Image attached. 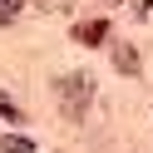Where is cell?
Returning a JSON list of instances; mask_svg holds the SVG:
<instances>
[{"mask_svg": "<svg viewBox=\"0 0 153 153\" xmlns=\"http://www.w3.org/2000/svg\"><path fill=\"white\" fill-rule=\"evenodd\" d=\"M89 94H94V79H89V74H69V79L59 84V104H64V114H69V119H79V114L89 109Z\"/></svg>", "mask_w": 153, "mask_h": 153, "instance_id": "obj_1", "label": "cell"}, {"mask_svg": "<svg viewBox=\"0 0 153 153\" xmlns=\"http://www.w3.org/2000/svg\"><path fill=\"white\" fill-rule=\"evenodd\" d=\"M114 69H119V74H138V54H133V45H114Z\"/></svg>", "mask_w": 153, "mask_h": 153, "instance_id": "obj_2", "label": "cell"}, {"mask_svg": "<svg viewBox=\"0 0 153 153\" xmlns=\"http://www.w3.org/2000/svg\"><path fill=\"white\" fill-rule=\"evenodd\" d=\"M104 35H109V25H104V20H89V25H79V40H84V45H99Z\"/></svg>", "mask_w": 153, "mask_h": 153, "instance_id": "obj_3", "label": "cell"}, {"mask_svg": "<svg viewBox=\"0 0 153 153\" xmlns=\"http://www.w3.org/2000/svg\"><path fill=\"white\" fill-rule=\"evenodd\" d=\"M0 153H35V143H30V138H15V133H5V138H0Z\"/></svg>", "mask_w": 153, "mask_h": 153, "instance_id": "obj_4", "label": "cell"}, {"mask_svg": "<svg viewBox=\"0 0 153 153\" xmlns=\"http://www.w3.org/2000/svg\"><path fill=\"white\" fill-rule=\"evenodd\" d=\"M15 15H20V0H0V25H10Z\"/></svg>", "mask_w": 153, "mask_h": 153, "instance_id": "obj_5", "label": "cell"}, {"mask_svg": "<svg viewBox=\"0 0 153 153\" xmlns=\"http://www.w3.org/2000/svg\"><path fill=\"white\" fill-rule=\"evenodd\" d=\"M10 114H15V109H10V104H5V99H0V119H10Z\"/></svg>", "mask_w": 153, "mask_h": 153, "instance_id": "obj_6", "label": "cell"}, {"mask_svg": "<svg viewBox=\"0 0 153 153\" xmlns=\"http://www.w3.org/2000/svg\"><path fill=\"white\" fill-rule=\"evenodd\" d=\"M148 15H153V0H148Z\"/></svg>", "mask_w": 153, "mask_h": 153, "instance_id": "obj_7", "label": "cell"}]
</instances>
